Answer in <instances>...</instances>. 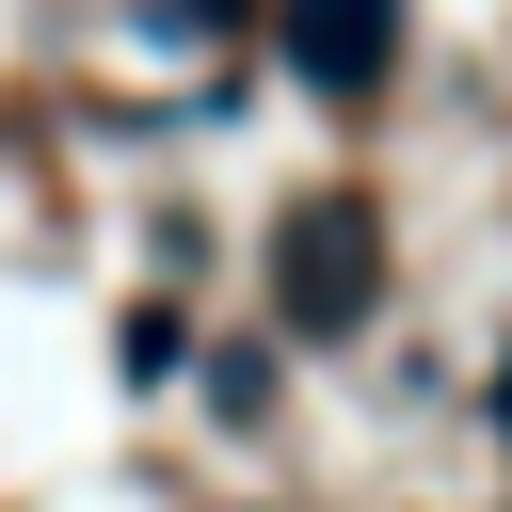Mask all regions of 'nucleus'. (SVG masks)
Masks as SVG:
<instances>
[{
	"instance_id": "1",
	"label": "nucleus",
	"mask_w": 512,
	"mask_h": 512,
	"mask_svg": "<svg viewBox=\"0 0 512 512\" xmlns=\"http://www.w3.org/2000/svg\"><path fill=\"white\" fill-rule=\"evenodd\" d=\"M368 288H384V256H368V208H352V192L288 208V320H304V336H352V320H368Z\"/></svg>"
},
{
	"instance_id": "2",
	"label": "nucleus",
	"mask_w": 512,
	"mask_h": 512,
	"mask_svg": "<svg viewBox=\"0 0 512 512\" xmlns=\"http://www.w3.org/2000/svg\"><path fill=\"white\" fill-rule=\"evenodd\" d=\"M384 48H400V0H288V64H304L320 96H368Z\"/></svg>"
},
{
	"instance_id": "3",
	"label": "nucleus",
	"mask_w": 512,
	"mask_h": 512,
	"mask_svg": "<svg viewBox=\"0 0 512 512\" xmlns=\"http://www.w3.org/2000/svg\"><path fill=\"white\" fill-rule=\"evenodd\" d=\"M192 16H240V0H192Z\"/></svg>"
}]
</instances>
